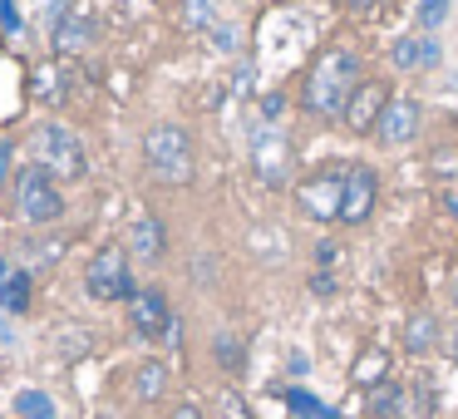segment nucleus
Returning a JSON list of instances; mask_svg holds the SVG:
<instances>
[{"label":"nucleus","mask_w":458,"mask_h":419,"mask_svg":"<svg viewBox=\"0 0 458 419\" xmlns=\"http://www.w3.org/2000/svg\"><path fill=\"white\" fill-rule=\"evenodd\" d=\"M360 80H365V60H360L355 45H340V40L326 45L310 64V74L301 80V114H310L320 124H340Z\"/></svg>","instance_id":"obj_1"},{"label":"nucleus","mask_w":458,"mask_h":419,"mask_svg":"<svg viewBox=\"0 0 458 419\" xmlns=\"http://www.w3.org/2000/svg\"><path fill=\"white\" fill-rule=\"evenodd\" d=\"M143 163H148V178L163 188H188L198 178V149H192V133L182 124L163 119L143 133Z\"/></svg>","instance_id":"obj_2"},{"label":"nucleus","mask_w":458,"mask_h":419,"mask_svg":"<svg viewBox=\"0 0 458 419\" xmlns=\"http://www.w3.org/2000/svg\"><path fill=\"white\" fill-rule=\"evenodd\" d=\"M5 188H11V212L25 227H55V222H64V212H70L60 178H50V173L30 158L15 168V178L5 183Z\"/></svg>","instance_id":"obj_3"},{"label":"nucleus","mask_w":458,"mask_h":419,"mask_svg":"<svg viewBox=\"0 0 458 419\" xmlns=\"http://www.w3.org/2000/svg\"><path fill=\"white\" fill-rule=\"evenodd\" d=\"M30 163H40L50 178L64 183H84L89 178V158H84V143L74 129H64L60 119H45L30 129Z\"/></svg>","instance_id":"obj_4"},{"label":"nucleus","mask_w":458,"mask_h":419,"mask_svg":"<svg viewBox=\"0 0 458 419\" xmlns=\"http://www.w3.org/2000/svg\"><path fill=\"white\" fill-rule=\"evenodd\" d=\"M345 168L350 163H320V168L301 173L291 183V198H296L301 218L316 222V227H330L340 222V202H345Z\"/></svg>","instance_id":"obj_5"},{"label":"nucleus","mask_w":458,"mask_h":419,"mask_svg":"<svg viewBox=\"0 0 458 419\" xmlns=\"http://www.w3.org/2000/svg\"><path fill=\"white\" fill-rule=\"evenodd\" d=\"M84 291H89L94 301H133L139 296V281H133L129 271V247H119V242H109V247H99L89 257V267H84Z\"/></svg>","instance_id":"obj_6"},{"label":"nucleus","mask_w":458,"mask_h":419,"mask_svg":"<svg viewBox=\"0 0 458 419\" xmlns=\"http://www.w3.org/2000/svg\"><path fill=\"white\" fill-rule=\"evenodd\" d=\"M291 163H296V149H291V133L281 124H257L251 129V173H257L261 188H291Z\"/></svg>","instance_id":"obj_7"},{"label":"nucleus","mask_w":458,"mask_h":419,"mask_svg":"<svg viewBox=\"0 0 458 419\" xmlns=\"http://www.w3.org/2000/svg\"><path fill=\"white\" fill-rule=\"evenodd\" d=\"M389 99H394V84L365 74V80L355 84V94H350L345 114H340V124H345L350 139H375V124H379V114H385Z\"/></svg>","instance_id":"obj_8"},{"label":"nucleus","mask_w":458,"mask_h":419,"mask_svg":"<svg viewBox=\"0 0 458 419\" xmlns=\"http://www.w3.org/2000/svg\"><path fill=\"white\" fill-rule=\"evenodd\" d=\"M419 133H424V104L414 94H394L375 124V143L379 149H409V143H419Z\"/></svg>","instance_id":"obj_9"},{"label":"nucleus","mask_w":458,"mask_h":419,"mask_svg":"<svg viewBox=\"0 0 458 419\" xmlns=\"http://www.w3.org/2000/svg\"><path fill=\"white\" fill-rule=\"evenodd\" d=\"M379 208V173L369 163L345 168V202H340V227H365Z\"/></svg>","instance_id":"obj_10"},{"label":"nucleus","mask_w":458,"mask_h":419,"mask_svg":"<svg viewBox=\"0 0 458 419\" xmlns=\"http://www.w3.org/2000/svg\"><path fill=\"white\" fill-rule=\"evenodd\" d=\"M173 311H168V296H163L158 286H143L139 296L129 301V326L139 330L143 340H168V330H173Z\"/></svg>","instance_id":"obj_11"},{"label":"nucleus","mask_w":458,"mask_h":419,"mask_svg":"<svg viewBox=\"0 0 458 419\" xmlns=\"http://www.w3.org/2000/svg\"><path fill=\"white\" fill-rule=\"evenodd\" d=\"M389 64L394 70H438L444 64V50H438V40L434 35H424V30H414V35H399L394 45H389Z\"/></svg>","instance_id":"obj_12"},{"label":"nucleus","mask_w":458,"mask_h":419,"mask_svg":"<svg viewBox=\"0 0 458 419\" xmlns=\"http://www.w3.org/2000/svg\"><path fill=\"white\" fill-rule=\"evenodd\" d=\"M129 257L148 261V267H158L163 257H168V232H163V222L153 218V212H139V218L129 222Z\"/></svg>","instance_id":"obj_13"},{"label":"nucleus","mask_w":458,"mask_h":419,"mask_svg":"<svg viewBox=\"0 0 458 419\" xmlns=\"http://www.w3.org/2000/svg\"><path fill=\"white\" fill-rule=\"evenodd\" d=\"M163 395H168V365H163L158 355L139 360V365H133V399H139V405H158Z\"/></svg>","instance_id":"obj_14"},{"label":"nucleus","mask_w":458,"mask_h":419,"mask_svg":"<svg viewBox=\"0 0 458 419\" xmlns=\"http://www.w3.org/2000/svg\"><path fill=\"white\" fill-rule=\"evenodd\" d=\"M89 45H94V25L84 21V15L70 11L60 25H55V50H60V55H84Z\"/></svg>","instance_id":"obj_15"},{"label":"nucleus","mask_w":458,"mask_h":419,"mask_svg":"<svg viewBox=\"0 0 458 419\" xmlns=\"http://www.w3.org/2000/svg\"><path fill=\"white\" fill-rule=\"evenodd\" d=\"M434 346H438V316L434 311H414L404 321V350L409 355H428Z\"/></svg>","instance_id":"obj_16"},{"label":"nucleus","mask_w":458,"mask_h":419,"mask_svg":"<svg viewBox=\"0 0 458 419\" xmlns=\"http://www.w3.org/2000/svg\"><path fill=\"white\" fill-rule=\"evenodd\" d=\"M350 380H355L360 389L385 385V380H389V350H379V346L360 350V355H355V365H350Z\"/></svg>","instance_id":"obj_17"},{"label":"nucleus","mask_w":458,"mask_h":419,"mask_svg":"<svg viewBox=\"0 0 458 419\" xmlns=\"http://www.w3.org/2000/svg\"><path fill=\"white\" fill-rule=\"evenodd\" d=\"M30 296H35L30 271H11L5 286H0V311H5V316H25V311H30Z\"/></svg>","instance_id":"obj_18"},{"label":"nucleus","mask_w":458,"mask_h":419,"mask_svg":"<svg viewBox=\"0 0 458 419\" xmlns=\"http://www.w3.org/2000/svg\"><path fill=\"white\" fill-rule=\"evenodd\" d=\"M369 415L375 419H404V385L385 380V385L369 389Z\"/></svg>","instance_id":"obj_19"},{"label":"nucleus","mask_w":458,"mask_h":419,"mask_svg":"<svg viewBox=\"0 0 458 419\" xmlns=\"http://www.w3.org/2000/svg\"><path fill=\"white\" fill-rule=\"evenodd\" d=\"M212 360H217L227 375H242V365H247V350H242L237 336H227V330H217L212 336Z\"/></svg>","instance_id":"obj_20"},{"label":"nucleus","mask_w":458,"mask_h":419,"mask_svg":"<svg viewBox=\"0 0 458 419\" xmlns=\"http://www.w3.org/2000/svg\"><path fill=\"white\" fill-rule=\"evenodd\" d=\"M15 419H55V399L45 389H21L15 395Z\"/></svg>","instance_id":"obj_21"},{"label":"nucleus","mask_w":458,"mask_h":419,"mask_svg":"<svg viewBox=\"0 0 458 419\" xmlns=\"http://www.w3.org/2000/svg\"><path fill=\"white\" fill-rule=\"evenodd\" d=\"M428 415H434V389H428V380L404 385V419H428Z\"/></svg>","instance_id":"obj_22"},{"label":"nucleus","mask_w":458,"mask_h":419,"mask_svg":"<svg viewBox=\"0 0 458 419\" xmlns=\"http://www.w3.org/2000/svg\"><path fill=\"white\" fill-rule=\"evenodd\" d=\"M448 5H454V0H419V5H414V25L424 35H434L438 25L448 21Z\"/></svg>","instance_id":"obj_23"},{"label":"nucleus","mask_w":458,"mask_h":419,"mask_svg":"<svg viewBox=\"0 0 458 419\" xmlns=\"http://www.w3.org/2000/svg\"><path fill=\"white\" fill-rule=\"evenodd\" d=\"M286 405L296 409L301 419H335V415H330V409L320 405L316 395H310V389H286Z\"/></svg>","instance_id":"obj_24"},{"label":"nucleus","mask_w":458,"mask_h":419,"mask_svg":"<svg viewBox=\"0 0 458 419\" xmlns=\"http://www.w3.org/2000/svg\"><path fill=\"white\" fill-rule=\"evenodd\" d=\"M217 415L222 419H257V415H251V405L242 399V389H232V385L217 389Z\"/></svg>","instance_id":"obj_25"},{"label":"nucleus","mask_w":458,"mask_h":419,"mask_svg":"<svg viewBox=\"0 0 458 419\" xmlns=\"http://www.w3.org/2000/svg\"><path fill=\"white\" fill-rule=\"evenodd\" d=\"M182 25H188V30H212V25H217L212 0H182Z\"/></svg>","instance_id":"obj_26"},{"label":"nucleus","mask_w":458,"mask_h":419,"mask_svg":"<svg viewBox=\"0 0 458 419\" xmlns=\"http://www.w3.org/2000/svg\"><path fill=\"white\" fill-rule=\"evenodd\" d=\"M434 173L438 178H458V143H448V149L434 153Z\"/></svg>","instance_id":"obj_27"},{"label":"nucleus","mask_w":458,"mask_h":419,"mask_svg":"<svg viewBox=\"0 0 458 419\" xmlns=\"http://www.w3.org/2000/svg\"><path fill=\"white\" fill-rule=\"evenodd\" d=\"M0 30L15 35L21 30V15H15V0H0Z\"/></svg>","instance_id":"obj_28"},{"label":"nucleus","mask_w":458,"mask_h":419,"mask_svg":"<svg viewBox=\"0 0 458 419\" xmlns=\"http://www.w3.org/2000/svg\"><path fill=\"white\" fill-rule=\"evenodd\" d=\"M15 178V143H0V183Z\"/></svg>","instance_id":"obj_29"},{"label":"nucleus","mask_w":458,"mask_h":419,"mask_svg":"<svg viewBox=\"0 0 458 419\" xmlns=\"http://www.w3.org/2000/svg\"><path fill=\"white\" fill-rule=\"evenodd\" d=\"M212 40H217L222 55H232V45H237V30H227V25H212Z\"/></svg>","instance_id":"obj_30"},{"label":"nucleus","mask_w":458,"mask_h":419,"mask_svg":"<svg viewBox=\"0 0 458 419\" xmlns=\"http://www.w3.org/2000/svg\"><path fill=\"white\" fill-rule=\"evenodd\" d=\"M379 5H389V0H345V11H350V15H375Z\"/></svg>","instance_id":"obj_31"},{"label":"nucleus","mask_w":458,"mask_h":419,"mask_svg":"<svg viewBox=\"0 0 458 419\" xmlns=\"http://www.w3.org/2000/svg\"><path fill=\"white\" fill-rule=\"evenodd\" d=\"M163 419H202V409L192 405V399H182V405H173V409H168V415H163Z\"/></svg>","instance_id":"obj_32"},{"label":"nucleus","mask_w":458,"mask_h":419,"mask_svg":"<svg viewBox=\"0 0 458 419\" xmlns=\"http://www.w3.org/2000/svg\"><path fill=\"white\" fill-rule=\"evenodd\" d=\"M310 291H316V296H330V291H335V277H330V271H316V277H310Z\"/></svg>","instance_id":"obj_33"},{"label":"nucleus","mask_w":458,"mask_h":419,"mask_svg":"<svg viewBox=\"0 0 458 419\" xmlns=\"http://www.w3.org/2000/svg\"><path fill=\"white\" fill-rule=\"evenodd\" d=\"M281 109H286V99H281V94H267V99H261V114H267V119H276Z\"/></svg>","instance_id":"obj_34"},{"label":"nucleus","mask_w":458,"mask_h":419,"mask_svg":"<svg viewBox=\"0 0 458 419\" xmlns=\"http://www.w3.org/2000/svg\"><path fill=\"white\" fill-rule=\"evenodd\" d=\"M444 212H448V218H458V188L444 192Z\"/></svg>","instance_id":"obj_35"},{"label":"nucleus","mask_w":458,"mask_h":419,"mask_svg":"<svg viewBox=\"0 0 458 419\" xmlns=\"http://www.w3.org/2000/svg\"><path fill=\"white\" fill-rule=\"evenodd\" d=\"M0 346H11V326L5 321H0Z\"/></svg>","instance_id":"obj_36"},{"label":"nucleus","mask_w":458,"mask_h":419,"mask_svg":"<svg viewBox=\"0 0 458 419\" xmlns=\"http://www.w3.org/2000/svg\"><path fill=\"white\" fill-rule=\"evenodd\" d=\"M448 296H454V306H458V271H454V281H448Z\"/></svg>","instance_id":"obj_37"},{"label":"nucleus","mask_w":458,"mask_h":419,"mask_svg":"<svg viewBox=\"0 0 458 419\" xmlns=\"http://www.w3.org/2000/svg\"><path fill=\"white\" fill-rule=\"evenodd\" d=\"M454 355H458V340H454Z\"/></svg>","instance_id":"obj_38"}]
</instances>
